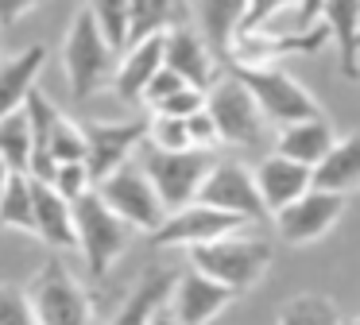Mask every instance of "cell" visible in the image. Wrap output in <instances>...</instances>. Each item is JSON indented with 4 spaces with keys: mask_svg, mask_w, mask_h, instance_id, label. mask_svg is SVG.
Instances as JSON below:
<instances>
[{
    "mask_svg": "<svg viewBox=\"0 0 360 325\" xmlns=\"http://www.w3.org/2000/svg\"><path fill=\"white\" fill-rule=\"evenodd\" d=\"M233 74L252 89V97L259 101L264 116L271 124H295L321 116V105L314 101V93L298 82L295 74H287L283 66H233Z\"/></svg>",
    "mask_w": 360,
    "mask_h": 325,
    "instance_id": "obj_7",
    "label": "cell"
},
{
    "mask_svg": "<svg viewBox=\"0 0 360 325\" xmlns=\"http://www.w3.org/2000/svg\"><path fill=\"white\" fill-rule=\"evenodd\" d=\"M148 144L159 147V151H186V147H194V139H190V124L186 120L151 113L148 116Z\"/></svg>",
    "mask_w": 360,
    "mask_h": 325,
    "instance_id": "obj_31",
    "label": "cell"
},
{
    "mask_svg": "<svg viewBox=\"0 0 360 325\" xmlns=\"http://www.w3.org/2000/svg\"><path fill=\"white\" fill-rule=\"evenodd\" d=\"M182 85H190V82H186V77H179L171 66H163L155 77H151V85H148V89H143V105H148V108L163 105V101L171 97V93H179V89H182Z\"/></svg>",
    "mask_w": 360,
    "mask_h": 325,
    "instance_id": "obj_36",
    "label": "cell"
},
{
    "mask_svg": "<svg viewBox=\"0 0 360 325\" xmlns=\"http://www.w3.org/2000/svg\"><path fill=\"white\" fill-rule=\"evenodd\" d=\"M205 108V89H198V85H182L179 93H171V97L163 101V105H155L151 113L159 116H179V120H190L194 113H202Z\"/></svg>",
    "mask_w": 360,
    "mask_h": 325,
    "instance_id": "obj_35",
    "label": "cell"
},
{
    "mask_svg": "<svg viewBox=\"0 0 360 325\" xmlns=\"http://www.w3.org/2000/svg\"><path fill=\"white\" fill-rule=\"evenodd\" d=\"M256 186H259V198H264L267 213H279L290 201L302 198L306 190H314V167H302V162L275 151L256 167Z\"/></svg>",
    "mask_w": 360,
    "mask_h": 325,
    "instance_id": "obj_17",
    "label": "cell"
},
{
    "mask_svg": "<svg viewBox=\"0 0 360 325\" xmlns=\"http://www.w3.org/2000/svg\"><path fill=\"white\" fill-rule=\"evenodd\" d=\"M43 58H47L43 46H27V51L12 54L8 62H0V120L27 105V93L35 89L43 74Z\"/></svg>",
    "mask_w": 360,
    "mask_h": 325,
    "instance_id": "obj_22",
    "label": "cell"
},
{
    "mask_svg": "<svg viewBox=\"0 0 360 325\" xmlns=\"http://www.w3.org/2000/svg\"><path fill=\"white\" fill-rule=\"evenodd\" d=\"M51 159L55 162H82L86 159V132H82V124L58 116L55 132H51Z\"/></svg>",
    "mask_w": 360,
    "mask_h": 325,
    "instance_id": "obj_32",
    "label": "cell"
},
{
    "mask_svg": "<svg viewBox=\"0 0 360 325\" xmlns=\"http://www.w3.org/2000/svg\"><path fill=\"white\" fill-rule=\"evenodd\" d=\"M190 267L202 271V275L225 283L229 291L244 294L264 279V271L271 267V244L259 236H248V232H229L221 240H210V244L190 248Z\"/></svg>",
    "mask_w": 360,
    "mask_h": 325,
    "instance_id": "obj_2",
    "label": "cell"
},
{
    "mask_svg": "<svg viewBox=\"0 0 360 325\" xmlns=\"http://www.w3.org/2000/svg\"><path fill=\"white\" fill-rule=\"evenodd\" d=\"M337 144V132L326 116H310V120H295L283 124L279 139H275V151L287 155V159L302 162V167H318Z\"/></svg>",
    "mask_w": 360,
    "mask_h": 325,
    "instance_id": "obj_21",
    "label": "cell"
},
{
    "mask_svg": "<svg viewBox=\"0 0 360 325\" xmlns=\"http://www.w3.org/2000/svg\"><path fill=\"white\" fill-rule=\"evenodd\" d=\"M198 201L217 205V209H225V213H240V217H248L252 224L267 217V205H264L259 186H256V170L240 167V162H233V159L213 162V170L205 174V182H202Z\"/></svg>",
    "mask_w": 360,
    "mask_h": 325,
    "instance_id": "obj_13",
    "label": "cell"
},
{
    "mask_svg": "<svg viewBox=\"0 0 360 325\" xmlns=\"http://www.w3.org/2000/svg\"><path fill=\"white\" fill-rule=\"evenodd\" d=\"M35 236L51 248V252H66L78 248V232H74V201H66L51 182L35 178Z\"/></svg>",
    "mask_w": 360,
    "mask_h": 325,
    "instance_id": "obj_19",
    "label": "cell"
},
{
    "mask_svg": "<svg viewBox=\"0 0 360 325\" xmlns=\"http://www.w3.org/2000/svg\"><path fill=\"white\" fill-rule=\"evenodd\" d=\"M27 124H32V178H39V182H51L58 170V162L51 159V132H55L58 124V108L51 105V97L43 89H32L27 93Z\"/></svg>",
    "mask_w": 360,
    "mask_h": 325,
    "instance_id": "obj_24",
    "label": "cell"
},
{
    "mask_svg": "<svg viewBox=\"0 0 360 325\" xmlns=\"http://www.w3.org/2000/svg\"><path fill=\"white\" fill-rule=\"evenodd\" d=\"M97 193H101L105 205H109L124 224H132L136 232H148L151 236V232L167 221L163 198L155 193V186H151V178L143 174V167H136V162L112 170L105 182H97Z\"/></svg>",
    "mask_w": 360,
    "mask_h": 325,
    "instance_id": "obj_8",
    "label": "cell"
},
{
    "mask_svg": "<svg viewBox=\"0 0 360 325\" xmlns=\"http://www.w3.org/2000/svg\"><path fill=\"white\" fill-rule=\"evenodd\" d=\"M89 15L97 20V27L105 31L117 51H124L132 39V0H86Z\"/></svg>",
    "mask_w": 360,
    "mask_h": 325,
    "instance_id": "obj_30",
    "label": "cell"
},
{
    "mask_svg": "<svg viewBox=\"0 0 360 325\" xmlns=\"http://www.w3.org/2000/svg\"><path fill=\"white\" fill-rule=\"evenodd\" d=\"M0 155L16 174H32V124L24 108L0 120Z\"/></svg>",
    "mask_w": 360,
    "mask_h": 325,
    "instance_id": "obj_29",
    "label": "cell"
},
{
    "mask_svg": "<svg viewBox=\"0 0 360 325\" xmlns=\"http://www.w3.org/2000/svg\"><path fill=\"white\" fill-rule=\"evenodd\" d=\"M163 35H148L136 39L124 46L117 62V74H112V93H117L124 105H143V89L151 85V77L163 70Z\"/></svg>",
    "mask_w": 360,
    "mask_h": 325,
    "instance_id": "obj_16",
    "label": "cell"
},
{
    "mask_svg": "<svg viewBox=\"0 0 360 325\" xmlns=\"http://www.w3.org/2000/svg\"><path fill=\"white\" fill-rule=\"evenodd\" d=\"M205 113L213 116V128H217L221 144H233V147H259L264 144L267 116L259 108V101L252 97V89L233 70H229V77H217L205 89Z\"/></svg>",
    "mask_w": 360,
    "mask_h": 325,
    "instance_id": "obj_4",
    "label": "cell"
},
{
    "mask_svg": "<svg viewBox=\"0 0 360 325\" xmlns=\"http://www.w3.org/2000/svg\"><path fill=\"white\" fill-rule=\"evenodd\" d=\"M27 298H32V310H35V321L39 325H89L86 286L55 255L47 263H39V271L32 275Z\"/></svg>",
    "mask_w": 360,
    "mask_h": 325,
    "instance_id": "obj_6",
    "label": "cell"
},
{
    "mask_svg": "<svg viewBox=\"0 0 360 325\" xmlns=\"http://www.w3.org/2000/svg\"><path fill=\"white\" fill-rule=\"evenodd\" d=\"M163 62L179 77H186L190 85H198V89H210L221 70V54L205 43L202 31L186 27V23L163 31Z\"/></svg>",
    "mask_w": 360,
    "mask_h": 325,
    "instance_id": "obj_15",
    "label": "cell"
},
{
    "mask_svg": "<svg viewBox=\"0 0 360 325\" xmlns=\"http://www.w3.org/2000/svg\"><path fill=\"white\" fill-rule=\"evenodd\" d=\"M151 325H179V317H174L171 310L163 306V310H159V314H155V321H151Z\"/></svg>",
    "mask_w": 360,
    "mask_h": 325,
    "instance_id": "obj_42",
    "label": "cell"
},
{
    "mask_svg": "<svg viewBox=\"0 0 360 325\" xmlns=\"http://www.w3.org/2000/svg\"><path fill=\"white\" fill-rule=\"evenodd\" d=\"M51 186H55V190L63 193L66 201H78L82 193H89L97 182H94V174H89L86 159H82V162H58V170H55V178H51Z\"/></svg>",
    "mask_w": 360,
    "mask_h": 325,
    "instance_id": "obj_34",
    "label": "cell"
},
{
    "mask_svg": "<svg viewBox=\"0 0 360 325\" xmlns=\"http://www.w3.org/2000/svg\"><path fill=\"white\" fill-rule=\"evenodd\" d=\"M345 213V193H329V190H306L298 201H290L287 209L275 213V229H279V240L290 248H306L318 244Z\"/></svg>",
    "mask_w": 360,
    "mask_h": 325,
    "instance_id": "obj_11",
    "label": "cell"
},
{
    "mask_svg": "<svg viewBox=\"0 0 360 325\" xmlns=\"http://www.w3.org/2000/svg\"><path fill=\"white\" fill-rule=\"evenodd\" d=\"M74 232H78V252L86 260V271L94 279H105L109 267L124 255L128 236H132V224H124L105 198L97 193V186L89 193H82L74 201Z\"/></svg>",
    "mask_w": 360,
    "mask_h": 325,
    "instance_id": "obj_3",
    "label": "cell"
},
{
    "mask_svg": "<svg viewBox=\"0 0 360 325\" xmlns=\"http://www.w3.org/2000/svg\"><path fill=\"white\" fill-rule=\"evenodd\" d=\"M43 0H0V27H12L16 20H24L27 12H35Z\"/></svg>",
    "mask_w": 360,
    "mask_h": 325,
    "instance_id": "obj_39",
    "label": "cell"
},
{
    "mask_svg": "<svg viewBox=\"0 0 360 325\" xmlns=\"http://www.w3.org/2000/svg\"><path fill=\"white\" fill-rule=\"evenodd\" d=\"M248 224L252 221L240 213H225V209L205 205V201H190V205L167 213V221L151 232V244L155 248H198V244L229 236V232L248 229Z\"/></svg>",
    "mask_w": 360,
    "mask_h": 325,
    "instance_id": "obj_9",
    "label": "cell"
},
{
    "mask_svg": "<svg viewBox=\"0 0 360 325\" xmlns=\"http://www.w3.org/2000/svg\"><path fill=\"white\" fill-rule=\"evenodd\" d=\"M12 174H16V170H12L8 162H4V155H0V193H4V186L12 182Z\"/></svg>",
    "mask_w": 360,
    "mask_h": 325,
    "instance_id": "obj_41",
    "label": "cell"
},
{
    "mask_svg": "<svg viewBox=\"0 0 360 325\" xmlns=\"http://www.w3.org/2000/svg\"><path fill=\"white\" fill-rule=\"evenodd\" d=\"M321 8H326V0H298V31H310V27H318V20H321Z\"/></svg>",
    "mask_w": 360,
    "mask_h": 325,
    "instance_id": "obj_40",
    "label": "cell"
},
{
    "mask_svg": "<svg viewBox=\"0 0 360 325\" xmlns=\"http://www.w3.org/2000/svg\"><path fill=\"white\" fill-rule=\"evenodd\" d=\"M356 325H360V317H356Z\"/></svg>",
    "mask_w": 360,
    "mask_h": 325,
    "instance_id": "obj_43",
    "label": "cell"
},
{
    "mask_svg": "<svg viewBox=\"0 0 360 325\" xmlns=\"http://www.w3.org/2000/svg\"><path fill=\"white\" fill-rule=\"evenodd\" d=\"M298 8V0H248V12H244V23L240 31H259L271 23V15H279L283 8Z\"/></svg>",
    "mask_w": 360,
    "mask_h": 325,
    "instance_id": "obj_37",
    "label": "cell"
},
{
    "mask_svg": "<svg viewBox=\"0 0 360 325\" xmlns=\"http://www.w3.org/2000/svg\"><path fill=\"white\" fill-rule=\"evenodd\" d=\"M86 167L94 174V182H105L112 170L128 167L136 155V147L148 139V120H124V124H109V120H86Z\"/></svg>",
    "mask_w": 360,
    "mask_h": 325,
    "instance_id": "obj_12",
    "label": "cell"
},
{
    "mask_svg": "<svg viewBox=\"0 0 360 325\" xmlns=\"http://www.w3.org/2000/svg\"><path fill=\"white\" fill-rule=\"evenodd\" d=\"M174 271L171 267H148L143 279L128 291V298L112 310L109 325H151L155 314L171 302V291H174Z\"/></svg>",
    "mask_w": 360,
    "mask_h": 325,
    "instance_id": "obj_18",
    "label": "cell"
},
{
    "mask_svg": "<svg viewBox=\"0 0 360 325\" xmlns=\"http://www.w3.org/2000/svg\"><path fill=\"white\" fill-rule=\"evenodd\" d=\"M186 4L198 31L205 35V43L221 54V62H229L233 39L240 35L244 12H248V0H186Z\"/></svg>",
    "mask_w": 360,
    "mask_h": 325,
    "instance_id": "obj_20",
    "label": "cell"
},
{
    "mask_svg": "<svg viewBox=\"0 0 360 325\" xmlns=\"http://www.w3.org/2000/svg\"><path fill=\"white\" fill-rule=\"evenodd\" d=\"M275 325H345L341 310L326 294H295L279 306V321Z\"/></svg>",
    "mask_w": 360,
    "mask_h": 325,
    "instance_id": "obj_28",
    "label": "cell"
},
{
    "mask_svg": "<svg viewBox=\"0 0 360 325\" xmlns=\"http://www.w3.org/2000/svg\"><path fill=\"white\" fill-rule=\"evenodd\" d=\"M318 23L341 51L345 77H360V0H326Z\"/></svg>",
    "mask_w": 360,
    "mask_h": 325,
    "instance_id": "obj_23",
    "label": "cell"
},
{
    "mask_svg": "<svg viewBox=\"0 0 360 325\" xmlns=\"http://www.w3.org/2000/svg\"><path fill=\"white\" fill-rule=\"evenodd\" d=\"M0 229H16L35 236V178L12 174V182L0 193Z\"/></svg>",
    "mask_w": 360,
    "mask_h": 325,
    "instance_id": "obj_26",
    "label": "cell"
},
{
    "mask_svg": "<svg viewBox=\"0 0 360 325\" xmlns=\"http://www.w3.org/2000/svg\"><path fill=\"white\" fill-rule=\"evenodd\" d=\"M117 46L105 39V31L97 27V20L89 15V8H78L70 20V31H66V43H63V70H66V82H70V93L78 101L94 97L97 89L112 82L117 74Z\"/></svg>",
    "mask_w": 360,
    "mask_h": 325,
    "instance_id": "obj_1",
    "label": "cell"
},
{
    "mask_svg": "<svg viewBox=\"0 0 360 325\" xmlns=\"http://www.w3.org/2000/svg\"><path fill=\"white\" fill-rule=\"evenodd\" d=\"M186 124H190V139H194V147H205V151H210L213 144H221L217 128H213V116L205 113V108H202V113H194Z\"/></svg>",
    "mask_w": 360,
    "mask_h": 325,
    "instance_id": "obj_38",
    "label": "cell"
},
{
    "mask_svg": "<svg viewBox=\"0 0 360 325\" xmlns=\"http://www.w3.org/2000/svg\"><path fill=\"white\" fill-rule=\"evenodd\" d=\"M236 298H240V294L229 291L225 283H217V279H210V275H202V271L186 267L179 279H174V291H171L167 310L179 317V325H210L213 317H217L229 302H236Z\"/></svg>",
    "mask_w": 360,
    "mask_h": 325,
    "instance_id": "obj_14",
    "label": "cell"
},
{
    "mask_svg": "<svg viewBox=\"0 0 360 325\" xmlns=\"http://www.w3.org/2000/svg\"><path fill=\"white\" fill-rule=\"evenodd\" d=\"M186 12H190L186 0H132V39L128 43L179 27L186 20Z\"/></svg>",
    "mask_w": 360,
    "mask_h": 325,
    "instance_id": "obj_27",
    "label": "cell"
},
{
    "mask_svg": "<svg viewBox=\"0 0 360 325\" xmlns=\"http://www.w3.org/2000/svg\"><path fill=\"white\" fill-rule=\"evenodd\" d=\"M314 186L329 193H345V198L360 190V132L337 139L333 151L314 167Z\"/></svg>",
    "mask_w": 360,
    "mask_h": 325,
    "instance_id": "obj_25",
    "label": "cell"
},
{
    "mask_svg": "<svg viewBox=\"0 0 360 325\" xmlns=\"http://www.w3.org/2000/svg\"><path fill=\"white\" fill-rule=\"evenodd\" d=\"M213 162L217 159H213L205 147H186V151H159V147H151L140 159V167H143V174L151 178L155 193L163 198L167 213H174V209L198 201L202 182L213 170Z\"/></svg>",
    "mask_w": 360,
    "mask_h": 325,
    "instance_id": "obj_5",
    "label": "cell"
},
{
    "mask_svg": "<svg viewBox=\"0 0 360 325\" xmlns=\"http://www.w3.org/2000/svg\"><path fill=\"white\" fill-rule=\"evenodd\" d=\"M0 325H39L32 298H27V286L0 283Z\"/></svg>",
    "mask_w": 360,
    "mask_h": 325,
    "instance_id": "obj_33",
    "label": "cell"
},
{
    "mask_svg": "<svg viewBox=\"0 0 360 325\" xmlns=\"http://www.w3.org/2000/svg\"><path fill=\"white\" fill-rule=\"evenodd\" d=\"M329 39V31L310 27V31H240L233 39V51H229V66H279V62L295 58V54H314L321 51Z\"/></svg>",
    "mask_w": 360,
    "mask_h": 325,
    "instance_id": "obj_10",
    "label": "cell"
}]
</instances>
